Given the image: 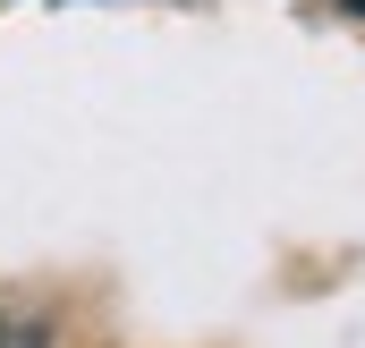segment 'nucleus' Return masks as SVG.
Wrapping results in <instances>:
<instances>
[{
	"instance_id": "f03ea898",
	"label": "nucleus",
	"mask_w": 365,
	"mask_h": 348,
	"mask_svg": "<svg viewBox=\"0 0 365 348\" xmlns=\"http://www.w3.org/2000/svg\"><path fill=\"white\" fill-rule=\"evenodd\" d=\"M340 9H349V17H365V0H340Z\"/></svg>"
},
{
	"instance_id": "f257e3e1",
	"label": "nucleus",
	"mask_w": 365,
	"mask_h": 348,
	"mask_svg": "<svg viewBox=\"0 0 365 348\" xmlns=\"http://www.w3.org/2000/svg\"><path fill=\"white\" fill-rule=\"evenodd\" d=\"M0 348H34V332H9V323H0Z\"/></svg>"
}]
</instances>
